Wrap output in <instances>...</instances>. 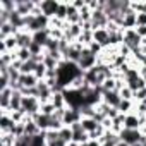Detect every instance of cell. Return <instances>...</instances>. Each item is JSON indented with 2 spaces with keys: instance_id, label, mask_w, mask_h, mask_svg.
Masks as SVG:
<instances>
[{
  "instance_id": "cell-1",
  "label": "cell",
  "mask_w": 146,
  "mask_h": 146,
  "mask_svg": "<svg viewBox=\"0 0 146 146\" xmlns=\"http://www.w3.org/2000/svg\"><path fill=\"white\" fill-rule=\"evenodd\" d=\"M64 96H65L67 108H78V110H81L84 107V96L78 90H64Z\"/></svg>"
},
{
  "instance_id": "cell-2",
  "label": "cell",
  "mask_w": 146,
  "mask_h": 146,
  "mask_svg": "<svg viewBox=\"0 0 146 146\" xmlns=\"http://www.w3.org/2000/svg\"><path fill=\"white\" fill-rule=\"evenodd\" d=\"M21 110L28 115V117H35V115H38L40 113V110H41V102L36 98V96H23V107H21Z\"/></svg>"
},
{
  "instance_id": "cell-3",
  "label": "cell",
  "mask_w": 146,
  "mask_h": 146,
  "mask_svg": "<svg viewBox=\"0 0 146 146\" xmlns=\"http://www.w3.org/2000/svg\"><path fill=\"white\" fill-rule=\"evenodd\" d=\"M78 65H79V69L83 72H86V70H90V69H93V67L98 65V55L91 53L90 48H84L83 50V55H81V58L78 62Z\"/></svg>"
},
{
  "instance_id": "cell-4",
  "label": "cell",
  "mask_w": 146,
  "mask_h": 146,
  "mask_svg": "<svg viewBox=\"0 0 146 146\" xmlns=\"http://www.w3.org/2000/svg\"><path fill=\"white\" fill-rule=\"evenodd\" d=\"M38 78L35 74H21L19 81H17V90L14 91H21V90H33L38 86Z\"/></svg>"
},
{
  "instance_id": "cell-5",
  "label": "cell",
  "mask_w": 146,
  "mask_h": 146,
  "mask_svg": "<svg viewBox=\"0 0 146 146\" xmlns=\"http://www.w3.org/2000/svg\"><path fill=\"white\" fill-rule=\"evenodd\" d=\"M58 5H60L58 0H43V2H40L41 14L46 16L48 19L55 17V14H57V11H58Z\"/></svg>"
},
{
  "instance_id": "cell-6",
  "label": "cell",
  "mask_w": 146,
  "mask_h": 146,
  "mask_svg": "<svg viewBox=\"0 0 146 146\" xmlns=\"http://www.w3.org/2000/svg\"><path fill=\"white\" fill-rule=\"evenodd\" d=\"M124 45H127L131 48V52H134L141 46V38L137 36L136 29H125L124 31Z\"/></svg>"
},
{
  "instance_id": "cell-7",
  "label": "cell",
  "mask_w": 146,
  "mask_h": 146,
  "mask_svg": "<svg viewBox=\"0 0 146 146\" xmlns=\"http://www.w3.org/2000/svg\"><path fill=\"white\" fill-rule=\"evenodd\" d=\"M53 96V90L45 83V81H40L38 86H36V98L41 102V103H48Z\"/></svg>"
},
{
  "instance_id": "cell-8",
  "label": "cell",
  "mask_w": 146,
  "mask_h": 146,
  "mask_svg": "<svg viewBox=\"0 0 146 146\" xmlns=\"http://www.w3.org/2000/svg\"><path fill=\"white\" fill-rule=\"evenodd\" d=\"M143 136H144V134H143L139 129H124V131L120 132V139L125 141V143L131 144V146L136 144V143H139Z\"/></svg>"
},
{
  "instance_id": "cell-9",
  "label": "cell",
  "mask_w": 146,
  "mask_h": 146,
  "mask_svg": "<svg viewBox=\"0 0 146 146\" xmlns=\"http://www.w3.org/2000/svg\"><path fill=\"white\" fill-rule=\"evenodd\" d=\"M81 119H83L81 110H78V108H67V110H65V113H64L62 122H64V125L70 127V125H74V124L81 122Z\"/></svg>"
},
{
  "instance_id": "cell-10",
  "label": "cell",
  "mask_w": 146,
  "mask_h": 146,
  "mask_svg": "<svg viewBox=\"0 0 146 146\" xmlns=\"http://www.w3.org/2000/svg\"><path fill=\"white\" fill-rule=\"evenodd\" d=\"M91 26H93V31H95V29H102V28H107V26H108V16L105 14V11H95V12H93Z\"/></svg>"
},
{
  "instance_id": "cell-11",
  "label": "cell",
  "mask_w": 146,
  "mask_h": 146,
  "mask_svg": "<svg viewBox=\"0 0 146 146\" xmlns=\"http://www.w3.org/2000/svg\"><path fill=\"white\" fill-rule=\"evenodd\" d=\"M36 4L38 2H35V0H16V11L23 17H26V16H29L33 12V9L36 7Z\"/></svg>"
},
{
  "instance_id": "cell-12",
  "label": "cell",
  "mask_w": 146,
  "mask_h": 146,
  "mask_svg": "<svg viewBox=\"0 0 146 146\" xmlns=\"http://www.w3.org/2000/svg\"><path fill=\"white\" fill-rule=\"evenodd\" d=\"M14 90L12 88H5L0 91V110L2 112H11V100H12Z\"/></svg>"
},
{
  "instance_id": "cell-13",
  "label": "cell",
  "mask_w": 146,
  "mask_h": 146,
  "mask_svg": "<svg viewBox=\"0 0 146 146\" xmlns=\"http://www.w3.org/2000/svg\"><path fill=\"white\" fill-rule=\"evenodd\" d=\"M43 131L38 127V124L31 119V117H28L26 119V122H24V136H29V137H36V136H40Z\"/></svg>"
},
{
  "instance_id": "cell-14",
  "label": "cell",
  "mask_w": 146,
  "mask_h": 146,
  "mask_svg": "<svg viewBox=\"0 0 146 146\" xmlns=\"http://www.w3.org/2000/svg\"><path fill=\"white\" fill-rule=\"evenodd\" d=\"M108 38H110V35H108L107 28H102V29H95L93 31V41H96L103 48H108Z\"/></svg>"
},
{
  "instance_id": "cell-15",
  "label": "cell",
  "mask_w": 146,
  "mask_h": 146,
  "mask_svg": "<svg viewBox=\"0 0 146 146\" xmlns=\"http://www.w3.org/2000/svg\"><path fill=\"white\" fill-rule=\"evenodd\" d=\"M14 125H16V122L11 119L9 113H2V112H0V132H12Z\"/></svg>"
},
{
  "instance_id": "cell-16",
  "label": "cell",
  "mask_w": 146,
  "mask_h": 146,
  "mask_svg": "<svg viewBox=\"0 0 146 146\" xmlns=\"http://www.w3.org/2000/svg\"><path fill=\"white\" fill-rule=\"evenodd\" d=\"M67 24H81V14L79 11L72 5V2H69V9H67Z\"/></svg>"
},
{
  "instance_id": "cell-17",
  "label": "cell",
  "mask_w": 146,
  "mask_h": 146,
  "mask_svg": "<svg viewBox=\"0 0 146 146\" xmlns=\"http://www.w3.org/2000/svg\"><path fill=\"white\" fill-rule=\"evenodd\" d=\"M141 122H139V115L137 113H127L124 119V129H139Z\"/></svg>"
},
{
  "instance_id": "cell-18",
  "label": "cell",
  "mask_w": 146,
  "mask_h": 146,
  "mask_svg": "<svg viewBox=\"0 0 146 146\" xmlns=\"http://www.w3.org/2000/svg\"><path fill=\"white\" fill-rule=\"evenodd\" d=\"M120 95H119V91H105L103 93V102L107 103V105H110V107H119V103H120Z\"/></svg>"
},
{
  "instance_id": "cell-19",
  "label": "cell",
  "mask_w": 146,
  "mask_h": 146,
  "mask_svg": "<svg viewBox=\"0 0 146 146\" xmlns=\"http://www.w3.org/2000/svg\"><path fill=\"white\" fill-rule=\"evenodd\" d=\"M136 12L134 11H127L125 12V16H124V23H122V29L125 31V29H134L136 28Z\"/></svg>"
},
{
  "instance_id": "cell-20",
  "label": "cell",
  "mask_w": 146,
  "mask_h": 146,
  "mask_svg": "<svg viewBox=\"0 0 146 146\" xmlns=\"http://www.w3.org/2000/svg\"><path fill=\"white\" fill-rule=\"evenodd\" d=\"M33 120L38 124V127L45 132V131H48L50 129V125H52V117H48V115H43V113H38V115H35L33 117Z\"/></svg>"
},
{
  "instance_id": "cell-21",
  "label": "cell",
  "mask_w": 146,
  "mask_h": 146,
  "mask_svg": "<svg viewBox=\"0 0 146 146\" xmlns=\"http://www.w3.org/2000/svg\"><path fill=\"white\" fill-rule=\"evenodd\" d=\"M81 125H83V129H84L88 134H91L93 131H96V127L100 125V122H98L96 119H93V117H83V119H81Z\"/></svg>"
},
{
  "instance_id": "cell-22",
  "label": "cell",
  "mask_w": 146,
  "mask_h": 146,
  "mask_svg": "<svg viewBox=\"0 0 146 146\" xmlns=\"http://www.w3.org/2000/svg\"><path fill=\"white\" fill-rule=\"evenodd\" d=\"M48 40H50V29H43V31L33 33V41L38 43V45H41L43 48H45V45H46Z\"/></svg>"
},
{
  "instance_id": "cell-23",
  "label": "cell",
  "mask_w": 146,
  "mask_h": 146,
  "mask_svg": "<svg viewBox=\"0 0 146 146\" xmlns=\"http://www.w3.org/2000/svg\"><path fill=\"white\" fill-rule=\"evenodd\" d=\"M53 103L55 108H67V103H65V96H64V91H53V96L50 100Z\"/></svg>"
},
{
  "instance_id": "cell-24",
  "label": "cell",
  "mask_w": 146,
  "mask_h": 146,
  "mask_svg": "<svg viewBox=\"0 0 146 146\" xmlns=\"http://www.w3.org/2000/svg\"><path fill=\"white\" fill-rule=\"evenodd\" d=\"M119 112L122 113V115H127V113H132L134 112V108H136V103L132 102V100H120V103H119Z\"/></svg>"
},
{
  "instance_id": "cell-25",
  "label": "cell",
  "mask_w": 146,
  "mask_h": 146,
  "mask_svg": "<svg viewBox=\"0 0 146 146\" xmlns=\"http://www.w3.org/2000/svg\"><path fill=\"white\" fill-rule=\"evenodd\" d=\"M36 62L31 58V60H28V62H23L21 64V69H19V72L21 74H35V69H36Z\"/></svg>"
},
{
  "instance_id": "cell-26",
  "label": "cell",
  "mask_w": 146,
  "mask_h": 146,
  "mask_svg": "<svg viewBox=\"0 0 146 146\" xmlns=\"http://www.w3.org/2000/svg\"><path fill=\"white\" fill-rule=\"evenodd\" d=\"M23 93L21 91H14L12 95V100H11V110H21L23 107Z\"/></svg>"
},
{
  "instance_id": "cell-27",
  "label": "cell",
  "mask_w": 146,
  "mask_h": 146,
  "mask_svg": "<svg viewBox=\"0 0 146 146\" xmlns=\"http://www.w3.org/2000/svg\"><path fill=\"white\" fill-rule=\"evenodd\" d=\"M67 9H69V0H65V2H60L55 17H57L58 21H64V23H65V21H67Z\"/></svg>"
},
{
  "instance_id": "cell-28",
  "label": "cell",
  "mask_w": 146,
  "mask_h": 146,
  "mask_svg": "<svg viewBox=\"0 0 146 146\" xmlns=\"http://www.w3.org/2000/svg\"><path fill=\"white\" fill-rule=\"evenodd\" d=\"M31 58H33V55H31L29 48H17V50H16V60H19V62H28V60H31Z\"/></svg>"
},
{
  "instance_id": "cell-29",
  "label": "cell",
  "mask_w": 146,
  "mask_h": 146,
  "mask_svg": "<svg viewBox=\"0 0 146 146\" xmlns=\"http://www.w3.org/2000/svg\"><path fill=\"white\" fill-rule=\"evenodd\" d=\"M4 45H5V48H7V52H16L19 46H17V38L16 36H9V38H5V40H0Z\"/></svg>"
},
{
  "instance_id": "cell-30",
  "label": "cell",
  "mask_w": 146,
  "mask_h": 146,
  "mask_svg": "<svg viewBox=\"0 0 146 146\" xmlns=\"http://www.w3.org/2000/svg\"><path fill=\"white\" fill-rule=\"evenodd\" d=\"M46 65L43 64V62H40L38 65H36V69H35V76L38 78V81H45V78H46Z\"/></svg>"
},
{
  "instance_id": "cell-31",
  "label": "cell",
  "mask_w": 146,
  "mask_h": 146,
  "mask_svg": "<svg viewBox=\"0 0 146 146\" xmlns=\"http://www.w3.org/2000/svg\"><path fill=\"white\" fill-rule=\"evenodd\" d=\"M127 86L136 93V91H139V90H143V88H146V81L143 79V78H137V79H134V81H131V83H127Z\"/></svg>"
},
{
  "instance_id": "cell-32",
  "label": "cell",
  "mask_w": 146,
  "mask_h": 146,
  "mask_svg": "<svg viewBox=\"0 0 146 146\" xmlns=\"http://www.w3.org/2000/svg\"><path fill=\"white\" fill-rule=\"evenodd\" d=\"M58 136H60V139H62V141L70 143V141H72V129H70V127H67V125H64V127L58 131Z\"/></svg>"
},
{
  "instance_id": "cell-33",
  "label": "cell",
  "mask_w": 146,
  "mask_h": 146,
  "mask_svg": "<svg viewBox=\"0 0 146 146\" xmlns=\"http://www.w3.org/2000/svg\"><path fill=\"white\" fill-rule=\"evenodd\" d=\"M55 110H57V108L53 107V103H52V102H48V103H41V110H40V113L52 117V115L55 113Z\"/></svg>"
},
{
  "instance_id": "cell-34",
  "label": "cell",
  "mask_w": 146,
  "mask_h": 146,
  "mask_svg": "<svg viewBox=\"0 0 146 146\" xmlns=\"http://www.w3.org/2000/svg\"><path fill=\"white\" fill-rule=\"evenodd\" d=\"M119 95H120V98H122V100H132V102H134V91H132L127 84L119 91Z\"/></svg>"
},
{
  "instance_id": "cell-35",
  "label": "cell",
  "mask_w": 146,
  "mask_h": 146,
  "mask_svg": "<svg viewBox=\"0 0 146 146\" xmlns=\"http://www.w3.org/2000/svg\"><path fill=\"white\" fill-rule=\"evenodd\" d=\"M12 134H14L16 137H21V136H24V122H21V124H16V125L12 127Z\"/></svg>"
},
{
  "instance_id": "cell-36",
  "label": "cell",
  "mask_w": 146,
  "mask_h": 146,
  "mask_svg": "<svg viewBox=\"0 0 146 146\" xmlns=\"http://www.w3.org/2000/svg\"><path fill=\"white\" fill-rule=\"evenodd\" d=\"M31 146H46V139H45L43 132H41L40 136L33 137V141H31Z\"/></svg>"
},
{
  "instance_id": "cell-37",
  "label": "cell",
  "mask_w": 146,
  "mask_h": 146,
  "mask_svg": "<svg viewBox=\"0 0 146 146\" xmlns=\"http://www.w3.org/2000/svg\"><path fill=\"white\" fill-rule=\"evenodd\" d=\"M134 102H136V103L146 102V88H143V90H139V91L134 93Z\"/></svg>"
},
{
  "instance_id": "cell-38",
  "label": "cell",
  "mask_w": 146,
  "mask_h": 146,
  "mask_svg": "<svg viewBox=\"0 0 146 146\" xmlns=\"http://www.w3.org/2000/svg\"><path fill=\"white\" fill-rule=\"evenodd\" d=\"M137 26H146V14L144 12H139L136 16V28Z\"/></svg>"
},
{
  "instance_id": "cell-39",
  "label": "cell",
  "mask_w": 146,
  "mask_h": 146,
  "mask_svg": "<svg viewBox=\"0 0 146 146\" xmlns=\"http://www.w3.org/2000/svg\"><path fill=\"white\" fill-rule=\"evenodd\" d=\"M134 29H136V33H137V36H139L141 40L146 38V26H137V28H134Z\"/></svg>"
},
{
  "instance_id": "cell-40",
  "label": "cell",
  "mask_w": 146,
  "mask_h": 146,
  "mask_svg": "<svg viewBox=\"0 0 146 146\" xmlns=\"http://www.w3.org/2000/svg\"><path fill=\"white\" fill-rule=\"evenodd\" d=\"M139 76L146 81V65H139Z\"/></svg>"
},
{
  "instance_id": "cell-41",
  "label": "cell",
  "mask_w": 146,
  "mask_h": 146,
  "mask_svg": "<svg viewBox=\"0 0 146 146\" xmlns=\"http://www.w3.org/2000/svg\"><path fill=\"white\" fill-rule=\"evenodd\" d=\"M117 146H131V144H127V143H125V141H122V139H120V141H119V143H117Z\"/></svg>"
},
{
  "instance_id": "cell-42",
  "label": "cell",
  "mask_w": 146,
  "mask_h": 146,
  "mask_svg": "<svg viewBox=\"0 0 146 146\" xmlns=\"http://www.w3.org/2000/svg\"><path fill=\"white\" fill-rule=\"evenodd\" d=\"M67 146H81V144L76 143V141H70V143H67Z\"/></svg>"
},
{
  "instance_id": "cell-43",
  "label": "cell",
  "mask_w": 146,
  "mask_h": 146,
  "mask_svg": "<svg viewBox=\"0 0 146 146\" xmlns=\"http://www.w3.org/2000/svg\"><path fill=\"white\" fill-rule=\"evenodd\" d=\"M132 146H144V144H143V143L139 141V143H136V144H132Z\"/></svg>"
},
{
  "instance_id": "cell-44",
  "label": "cell",
  "mask_w": 146,
  "mask_h": 146,
  "mask_svg": "<svg viewBox=\"0 0 146 146\" xmlns=\"http://www.w3.org/2000/svg\"><path fill=\"white\" fill-rule=\"evenodd\" d=\"M144 136H146V134H144Z\"/></svg>"
}]
</instances>
